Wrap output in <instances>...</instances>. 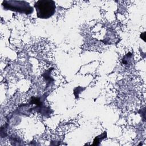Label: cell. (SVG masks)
I'll return each mask as SVG.
<instances>
[{"mask_svg": "<svg viewBox=\"0 0 146 146\" xmlns=\"http://www.w3.org/2000/svg\"><path fill=\"white\" fill-rule=\"evenodd\" d=\"M34 6L37 17L40 19H48L55 12V3L52 0H39Z\"/></svg>", "mask_w": 146, "mask_h": 146, "instance_id": "1", "label": "cell"}, {"mask_svg": "<svg viewBox=\"0 0 146 146\" xmlns=\"http://www.w3.org/2000/svg\"><path fill=\"white\" fill-rule=\"evenodd\" d=\"M2 5L6 10H10L26 14H30L33 11V7L25 1H4Z\"/></svg>", "mask_w": 146, "mask_h": 146, "instance_id": "2", "label": "cell"}]
</instances>
